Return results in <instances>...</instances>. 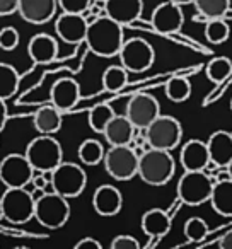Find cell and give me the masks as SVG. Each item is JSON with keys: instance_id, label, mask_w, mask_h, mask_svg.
<instances>
[{"instance_id": "6da1fadb", "label": "cell", "mask_w": 232, "mask_h": 249, "mask_svg": "<svg viewBox=\"0 0 232 249\" xmlns=\"http://www.w3.org/2000/svg\"><path fill=\"white\" fill-rule=\"evenodd\" d=\"M123 41H125L123 26L107 16H97L96 19H92L87 26L86 39H84L87 48L94 55L103 58L118 56Z\"/></svg>"}, {"instance_id": "7a4b0ae2", "label": "cell", "mask_w": 232, "mask_h": 249, "mask_svg": "<svg viewBox=\"0 0 232 249\" xmlns=\"http://www.w3.org/2000/svg\"><path fill=\"white\" fill-rule=\"evenodd\" d=\"M176 173V162L171 156V150L152 149L139 157V176L145 184L150 186H164L173 179Z\"/></svg>"}, {"instance_id": "3957f363", "label": "cell", "mask_w": 232, "mask_h": 249, "mask_svg": "<svg viewBox=\"0 0 232 249\" xmlns=\"http://www.w3.org/2000/svg\"><path fill=\"white\" fill-rule=\"evenodd\" d=\"M35 218L46 229H60L70 218L69 198L55 193L45 191L35 201Z\"/></svg>"}, {"instance_id": "277c9868", "label": "cell", "mask_w": 232, "mask_h": 249, "mask_svg": "<svg viewBox=\"0 0 232 249\" xmlns=\"http://www.w3.org/2000/svg\"><path fill=\"white\" fill-rule=\"evenodd\" d=\"M24 156L36 173H52L63 160V150L53 135H39L28 143Z\"/></svg>"}, {"instance_id": "5b68a950", "label": "cell", "mask_w": 232, "mask_h": 249, "mask_svg": "<svg viewBox=\"0 0 232 249\" xmlns=\"http://www.w3.org/2000/svg\"><path fill=\"white\" fill-rule=\"evenodd\" d=\"M214 184V176L205 171H184L178 183V198L188 207H198L210 200Z\"/></svg>"}, {"instance_id": "8992f818", "label": "cell", "mask_w": 232, "mask_h": 249, "mask_svg": "<svg viewBox=\"0 0 232 249\" xmlns=\"http://www.w3.org/2000/svg\"><path fill=\"white\" fill-rule=\"evenodd\" d=\"M145 137L152 149L174 150L183 139V126L174 116L159 114L145 128Z\"/></svg>"}, {"instance_id": "52a82bcc", "label": "cell", "mask_w": 232, "mask_h": 249, "mask_svg": "<svg viewBox=\"0 0 232 249\" xmlns=\"http://www.w3.org/2000/svg\"><path fill=\"white\" fill-rule=\"evenodd\" d=\"M103 164L106 173L118 181H128L139 173V156L130 145H109Z\"/></svg>"}, {"instance_id": "ba28073f", "label": "cell", "mask_w": 232, "mask_h": 249, "mask_svg": "<svg viewBox=\"0 0 232 249\" xmlns=\"http://www.w3.org/2000/svg\"><path fill=\"white\" fill-rule=\"evenodd\" d=\"M35 201L26 188H7L0 198L4 218L11 224H26L35 217Z\"/></svg>"}, {"instance_id": "9c48e42d", "label": "cell", "mask_w": 232, "mask_h": 249, "mask_svg": "<svg viewBox=\"0 0 232 249\" xmlns=\"http://www.w3.org/2000/svg\"><path fill=\"white\" fill-rule=\"evenodd\" d=\"M52 190L65 198H77L87 184V174L79 164L60 162L52 171Z\"/></svg>"}, {"instance_id": "30bf717a", "label": "cell", "mask_w": 232, "mask_h": 249, "mask_svg": "<svg viewBox=\"0 0 232 249\" xmlns=\"http://www.w3.org/2000/svg\"><path fill=\"white\" fill-rule=\"evenodd\" d=\"M118 56L120 63L128 72L140 73L152 67L154 60H156V52H154L152 45L149 41H145V39L130 38L126 41H123Z\"/></svg>"}, {"instance_id": "8fae6325", "label": "cell", "mask_w": 232, "mask_h": 249, "mask_svg": "<svg viewBox=\"0 0 232 249\" xmlns=\"http://www.w3.org/2000/svg\"><path fill=\"white\" fill-rule=\"evenodd\" d=\"M35 173V167L24 154H9L0 160V181L5 188H24Z\"/></svg>"}, {"instance_id": "7c38bea8", "label": "cell", "mask_w": 232, "mask_h": 249, "mask_svg": "<svg viewBox=\"0 0 232 249\" xmlns=\"http://www.w3.org/2000/svg\"><path fill=\"white\" fill-rule=\"evenodd\" d=\"M125 114L135 128H147L161 114V106L154 96L147 92H139L128 99Z\"/></svg>"}, {"instance_id": "4fadbf2b", "label": "cell", "mask_w": 232, "mask_h": 249, "mask_svg": "<svg viewBox=\"0 0 232 249\" xmlns=\"http://www.w3.org/2000/svg\"><path fill=\"white\" fill-rule=\"evenodd\" d=\"M150 22H152L154 33L159 35H174L179 33L184 22V14L181 5L174 4V2H162L154 9L152 16H150Z\"/></svg>"}, {"instance_id": "5bb4252c", "label": "cell", "mask_w": 232, "mask_h": 249, "mask_svg": "<svg viewBox=\"0 0 232 249\" xmlns=\"http://www.w3.org/2000/svg\"><path fill=\"white\" fill-rule=\"evenodd\" d=\"M87 19L82 14H70L63 12L55 21V31L60 36V39L69 45H80L86 39L87 33Z\"/></svg>"}, {"instance_id": "9a60e30c", "label": "cell", "mask_w": 232, "mask_h": 249, "mask_svg": "<svg viewBox=\"0 0 232 249\" xmlns=\"http://www.w3.org/2000/svg\"><path fill=\"white\" fill-rule=\"evenodd\" d=\"M79 99H80V86L77 80L70 79V77L58 79L53 84L52 90H50V101L62 113L73 109L75 104L79 103Z\"/></svg>"}, {"instance_id": "2e32d148", "label": "cell", "mask_w": 232, "mask_h": 249, "mask_svg": "<svg viewBox=\"0 0 232 249\" xmlns=\"http://www.w3.org/2000/svg\"><path fill=\"white\" fill-rule=\"evenodd\" d=\"M123 195L113 184H103L92 195V208L101 217H114L122 212Z\"/></svg>"}, {"instance_id": "e0dca14e", "label": "cell", "mask_w": 232, "mask_h": 249, "mask_svg": "<svg viewBox=\"0 0 232 249\" xmlns=\"http://www.w3.org/2000/svg\"><path fill=\"white\" fill-rule=\"evenodd\" d=\"M58 0H19L18 12L31 24H45L55 18Z\"/></svg>"}, {"instance_id": "ac0fdd59", "label": "cell", "mask_w": 232, "mask_h": 249, "mask_svg": "<svg viewBox=\"0 0 232 249\" xmlns=\"http://www.w3.org/2000/svg\"><path fill=\"white\" fill-rule=\"evenodd\" d=\"M143 11V0H104V12L107 18L120 22L123 28L139 19Z\"/></svg>"}, {"instance_id": "d6986e66", "label": "cell", "mask_w": 232, "mask_h": 249, "mask_svg": "<svg viewBox=\"0 0 232 249\" xmlns=\"http://www.w3.org/2000/svg\"><path fill=\"white\" fill-rule=\"evenodd\" d=\"M179 162L184 171H203L210 162L207 142H201L198 139L188 140L181 149Z\"/></svg>"}, {"instance_id": "ffe728a7", "label": "cell", "mask_w": 232, "mask_h": 249, "mask_svg": "<svg viewBox=\"0 0 232 249\" xmlns=\"http://www.w3.org/2000/svg\"><path fill=\"white\" fill-rule=\"evenodd\" d=\"M135 126L126 118V114H114L113 120L107 123L103 135L109 145H130L135 135Z\"/></svg>"}, {"instance_id": "44dd1931", "label": "cell", "mask_w": 232, "mask_h": 249, "mask_svg": "<svg viewBox=\"0 0 232 249\" xmlns=\"http://www.w3.org/2000/svg\"><path fill=\"white\" fill-rule=\"evenodd\" d=\"M210 160L218 167H227L232 160V133L225 130H217L207 140Z\"/></svg>"}, {"instance_id": "7402d4cb", "label": "cell", "mask_w": 232, "mask_h": 249, "mask_svg": "<svg viewBox=\"0 0 232 249\" xmlns=\"http://www.w3.org/2000/svg\"><path fill=\"white\" fill-rule=\"evenodd\" d=\"M140 225H142V231L147 237L162 239L171 231L173 217L167 213V210H162V208H150L142 215Z\"/></svg>"}, {"instance_id": "603a6c76", "label": "cell", "mask_w": 232, "mask_h": 249, "mask_svg": "<svg viewBox=\"0 0 232 249\" xmlns=\"http://www.w3.org/2000/svg\"><path fill=\"white\" fill-rule=\"evenodd\" d=\"M28 55L35 63H50L58 56V43L53 36L39 33L29 41Z\"/></svg>"}, {"instance_id": "cb8c5ba5", "label": "cell", "mask_w": 232, "mask_h": 249, "mask_svg": "<svg viewBox=\"0 0 232 249\" xmlns=\"http://www.w3.org/2000/svg\"><path fill=\"white\" fill-rule=\"evenodd\" d=\"M62 114H63L62 111L56 109L53 104L39 107L35 113V118H33L35 128L38 130L41 135H55V133L60 132V128H62V123H63Z\"/></svg>"}, {"instance_id": "d4e9b609", "label": "cell", "mask_w": 232, "mask_h": 249, "mask_svg": "<svg viewBox=\"0 0 232 249\" xmlns=\"http://www.w3.org/2000/svg\"><path fill=\"white\" fill-rule=\"evenodd\" d=\"M214 212L222 217H232V179L215 181L210 200Z\"/></svg>"}, {"instance_id": "484cf974", "label": "cell", "mask_w": 232, "mask_h": 249, "mask_svg": "<svg viewBox=\"0 0 232 249\" xmlns=\"http://www.w3.org/2000/svg\"><path fill=\"white\" fill-rule=\"evenodd\" d=\"M196 9V21H210V19H222L227 16L231 9V0H193Z\"/></svg>"}, {"instance_id": "4316f807", "label": "cell", "mask_w": 232, "mask_h": 249, "mask_svg": "<svg viewBox=\"0 0 232 249\" xmlns=\"http://www.w3.org/2000/svg\"><path fill=\"white\" fill-rule=\"evenodd\" d=\"M21 77L19 72L9 63H0V99H11L18 92Z\"/></svg>"}, {"instance_id": "83f0119b", "label": "cell", "mask_w": 232, "mask_h": 249, "mask_svg": "<svg viewBox=\"0 0 232 249\" xmlns=\"http://www.w3.org/2000/svg\"><path fill=\"white\" fill-rule=\"evenodd\" d=\"M128 70L120 65H111L103 73V87L107 92H120L128 84Z\"/></svg>"}, {"instance_id": "f1b7e54d", "label": "cell", "mask_w": 232, "mask_h": 249, "mask_svg": "<svg viewBox=\"0 0 232 249\" xmlns=\"http://www.w3.org/2000/svg\"><path fill=\"white\" fill-rule=\"evenodd\" d=\"M104 152H106V150H104L103 143H101L99 140L87 139L79 145L77 156H79V160L84 166H97L99 162H103Z\"/></svg>"}, {"instance_id": "f546056e", "label": "cell", "mask_w": 232, "mask_h": 249, "mask_svg": "<svg viewBox=\"0 0 232 249\" xmlns=\"http://www.w3.org/2000/svg\"><path fill=\"white\" fill-rule=\"evenodd\" d=\"M166 96L173 103H184L191 96V84L186 77L174 75L166 82Z\"/></svg>"}, {"instance_id": "4dcf8cb0", "label": "cell", "mask_w": 232, "mask_h": 249, "mask_svg": "<svg viewBox=\"0 0 232 249\" xmlns=\"http://www.w3.org/2000/svg\"><path fill=\"white\" fill-rule=\"evenodd\" d=\"M114 114H116V113H114V109L107 103L96 104V106L89 111V126H90V130L103 135L104 128H106L107 123L113 120Z\"/></svg>"}, {"instance_id": "1f68e13d", "label": "cell", "mask_w": 232, "mask_h": 249, "mask_svg": "<svg viewBox=\"0 0 232 249\" xmlns=\"http://www.w3.org/2000/svg\"><path fill=\"white\" fill-rule=\"evenodd\" d=\"M232 72V62L227 56L212 58L207 65V77L214 84H222Z\"/></svg>"}, {"instance_id": "d6a6232c", "label": "cell", "mask_w": 232, "mask_h": 249, "mask_svg": "<svg viewBox=\"0 0 232 249\" xmlns=\"http://www.w3.org/2000/svg\"><path fill=\"white\" fill-rule=\"evenodd\" d=\"M229 24L225 22V19H210L207 21V26H205V38H207L208 43L212 45H220V43L227 41L229 38Z\"/></svg>"}, {"instance_id": "836d02e7", "label": "cell", "mask_w": 232, "mask_h": 249, "mask_svg": "<svg viewBox=\"0 0 232 249\" xmlns=\"http://www.w3.org/2000/svg\"><path fill=\"white\" fill-rule=\"evenodd\" d=\"M208 234H210V229L201 217H191L184 224V235H186L188 241L203 242Z\"/></svg>"}, {"instance_id": "e575fe53", "label": "cell", "mask_w": 232, "mask_h": 249, "mask_svg": "<svg viewBox=\"0 0 232 249\" xmlns=\"http://www.w3.org/2000/svg\"><path fill=\"white\" fill-rule=\"evenodd\" d=\"M19 31L12 26H5V28L0 29V48L4 52H12L19 46Z\"/></svg>"}, {"instance_id": "d590c367", "label": "cell", "mask_w": 232, "mask_h": 249, "mask_svg": "<svg viewBox=\"0 0 232 249\" xmlns=\"http://www.w3.org/2000/svg\"><path fill=\"white\" fill-rule=\"evenodd\" d=\"M92 0H58V5L63 12L70 14H84L90 7Z\"/></svg>"}, {"instance_id": "8d00e7d4", "label": "cell", "mask_w": 232, "mask_h": 249, "mask_svg": "<svg viewBox=\"0 0 232 249\" xmlns=\"http://www.w3.org/2000/svg\"><path fill=\"white\" fill-rule=\"evenodd\" d=\"M111 248L113 249H140V242L137 241L133 235L123 234V235H116V237L111 241Z\"/></svg>"}, {"instance_id": "74e56055", "label": "cell", "mask_w": 232, "mask_h": 249, "mask_svg": "<svg viewBox=\"0 0 232 249\" xmlns=\"http://www.w3.org/2000/svg\"><path fill=\"white\" fill-rule=\"evenodd\" d=\"M19 0H0V18L18 12Z\"/></svg>"}, {"instance_id": "f35d334b", "label": "cell", "mask_w": 232, "mask_h": 249, "mask_svg": "<svg viewBox=\"0 0 232 249\" xmlns=\"http://www.w3.org/2000/svg\"><path fill=\"white\" fill-rule=\"evenodd\" d=\"M75 249H103V244L94 237H84L75 244Z\"/></svg>"}, {"instance_id": "ab89813d", "label": "cell", "mask_w": 232, "mask_h": 249, "mask_svg": "<svg viewBox=\"0 0 232 249\" xmlns=\"http://www.w3.org/2000/svg\"><path fill=\"white\" fill-rule=\"evenodd\" d=\"M128 28H133V29H143V31H150L152 33L154 31V28H152V22H145V21H142V18H139V19H135V21H132L128 24Z\"/></svg>"}, {"instance_id": "60d3db41", "label": "cell", "mask_w": 232, "mask_h": 249, "mask_svg": "<svg viewBox=\"0 0 232 249\" xmlns=\"http://www.w3.org/2000/svg\"><path fill=\"white\" fill-rule=\"evenodd\" d=\"M217 246L222 249H232V229L231 231H227L220 239H218Z\"/></svg>"}, {"instance_id": "b9f144b4", "label": "cell", "mask_w": 232, "mask_h": 249, "mask_svg": "<svg viewBox=\"0 0 232 249\" xmlns=\"http://www.w3.org/2000/svg\"><path fill=\"white\" fill-rule=\"evenodd\" d=\"M7 118H9V113H7V106H5V101L0 99V132L4 130L5 123H7Z\"/></svg>"}, {"instance_id": "7bdbcfd3", "label": "cell", "mask_w": 232, "mask_h": 249, "mask_svg": "<svg viewBox=\"0 0 232 249\" xmlns=\"http://www.w3.org/2000/svg\"><path fill=\"white\" fill-rule=\"evenodd\" d=\"M169 2H174V4H178V5H188V4H193V0H169Z\"/></svg>"}, {"instance_id": "ee69618b", "label": "cell", "mask_w": 232, "mask_h": 249, "mask_svg": "<svg viewBox=\"0 0 232 249\" xmlns=\"http://www.w3.org/2000/svg\"><path fill=\"white\" fill-rule=\"evenodd\" d=\"M225 169L229 171V176H231V179H232V160H231V162L227 164V167H225Z\"/></svg>"}, {"instance_id": "f6af8a7d", "label": "cell", "mask_w": 232, "mask_h": 249, "mask_svg": "<svg viewBox=\"0 0 232 249\" xmlns=\"http://www.w3.org/2000/svg\"><path fill=\"white\" fill-rule=\"evenodd\" d=\"M4 218V213H2V203H0V220Z\"/></svg>"}, {"instance_id": "bcb514c9", "label": "cell", "mask_w": 232, "mask_h": 249, "mask_svg": "<svg viewBox=\"0 0 232 249\" xmlns=\"http://www.w3.org/2000/svg\"><path fill=\"white\" fill-rule=\"evenodd\" d=\"M231 111H232V99H231Z\"/></svg>"}, {"instance_id": "7dc6e473", "label": "cell", "mask_w": 232, "mask_h": 249, "mask_svg": "<svg viewBox=\"0 0 232 249\" xmlns=\"http://www.w3.org/2000/svg\"><path fill=\"white\" fill-rule=\"evenodd\" d=\"M101 2H104V0H101Z\"/></svg>"}]
</instances>
